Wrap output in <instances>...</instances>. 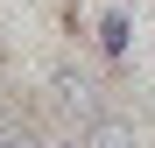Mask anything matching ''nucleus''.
I'll return each mask as SVG.
<instances>
[{"instance_id": "obj_1", "label": "nucleus", "mask_w": 155, "mask_h": 148, "mask_svg": "<svg viewBox=\"0 0 155 148\" xmlns=\"http://www.w3.org/2000/svg\"><path fill=\"white\" fill-rule=\"evenodd\" d=\"M78 148H134V127H127V120H92Z\"/></svg>"}, {"instance_id": "obj_2", "label": "nucleus", "mask_w": 155, "mask_h": 148, "mask_svg": "<svg viewBox=\"0 0 155 148\" xmlns=\"http://www.w3.org/2000/svg\"><path fill=\"white\" fill-rule=\"evenodd\" d=\"M57 106H64V113H92V85L64 71V78H57Z\"/></svg>"}, {"instance_id": "obj_3", "label": "nucleus", "mask_w": 155, "mask_h": 148, "mask_svg": "<svg viewBox=\"0 0 155 148\" xmlns=\"http://www.w3.org/2000/svg\"><path fill=\"white\" fill-rule=\"evenodd\" d=\"M99 49H106V57L127 49V7H106V21H99Z\"/></svg>"}, {"instance_id": "obj_4", "label": "nucleus", "mask_w": 155, "mask_h": 148, "mask_svg": "<svg viewBox=\"0 0 155 148\" xmlns=\"http://www.w3.org/2000/svg\"><path fill=\"white\" fill-rule=\"evenodd\" d=\"M0 148H49V141L28 134V127H0Z\"/></svg>"}]
</instances>
